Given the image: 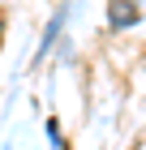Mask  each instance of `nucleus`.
<instances>
[{
	"mask_svg": "<svg viewBox=\"0 0 146 150\" xmlns=\"http://www.w3.org/2000/svg\"><path fill=\"white\" fill-rule=\"evenodd\" d=\"M65 17H69V9L60 4V9L52 13V22H47V30H43V43H39V52H34V60H43L47 52H52V47L60 43V30H65Z\"/></svg>",
	"mask_w": 146,
	"mask_h": 150,
	"instance_id": "1",
	"label": "nucleus"
},
{
	"mask_svg": "<svg viewBox=\"0 0 146 150\" xmlns=\"http://www.w3.org/2000/svg\"><path fill=\"white\" fill-rule=\"evenodd\" d=\"M137 22H142V9L137 4H108V26L112 30H129Z\"/></svg>",
	"mask_w": 146,
	"mask_h": 150,
	"instance_id": "2",
	"label": "nucleus"
},
{
	"mask_svg": "<svg viewBox=\"0 0 146 150\" xmlns=\"http://www.w3.org/2000/svg\"><path fill=\"white\" fill-rule=\"evenodd\" d=\"M47 137H52V146L65 150V137H60V120H47Z\"/></svg>",
	"mask_w": 146,
	"mask_h": 150,
	"instance_id": "3",
	"label": "nucleus"
}]
</instances>
